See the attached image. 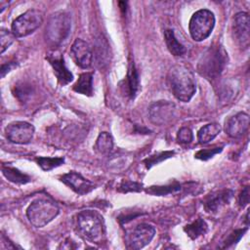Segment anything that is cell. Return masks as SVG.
<instances>
[{"instance_id":"obj_1","label":"cell","mask_w":250,"mask_h":250,"mask_svg":"<svg viewBox=\"0 0 250 250\" xmlns=\"http://www.w3.org/2000/svg\"><path fill=\"white\" fill-rule=\"evenodd\" d=\"M167 81L173 95L181 102H189L196 91L193 73L184 65H174L170 68Z\"/></svg>"},{"instance_id":"obj_2","label":"cell","mask_w":250,"mask_h":250,"mask_svg":"<svg viewBox=\"0 0 250 250\" xmlns=\"http://www.w3.org/2000/svg\"><path fill=\"white\" fill-rule=\"evenodd\" d=\"M228 62V54L220 45L209 47L199 58L197 62L198 73L207 80L219 78Z\"/></svg>"},{"instance_id":"obj_3","label":"cell","mask_w":250,"mask_h":250,"mask_svg":"<svg viewBox=\"0 0 250 250\" xmlns=\"http://www.w3.org/2000/svg\"><path fill=\"white\" fill-rule=\"evenodd\" d=\"M76 227L78 232L91 242L102 243L104 239L105 229L104 220L96 211L84 210L78 213Z\"/></svg>"},{"instance_id":"obj_4","label":"cell","mask_w":250,"mask_h":250,"mask_svg":"<svg viewBox=\"0 0 250 250\" xmlns=\"http://www.w3.org/2000/svg\"><path fill=\"white\" fill-rule=\"evenodd\" d=\"M59 211L58 204L52 199L39 198L28 206L26 216L32 226L42 228L53 221L58 216Z\"/></svg>"},{"instance_id":"obj_5","label":"cell","mask_w":250,"mask_h":250,"mask_svg":"<svg viewBox=\"0 0 250 250\" xmlns=\"http://www.w3.org/2000/svg\"><path fill=\"white\" fill-rule=\"evenodd\" d=\"M71 19L65 12H58L50 18L46 26V41L52 47L60 46L68 36Z\"/></svg>"},{"instance_id":"obj_6","label":"cell","mask_w":250,"mask_h":250,"mask_svg":"<svg viewBox=\"0 0 250 250\" xmlns=\"http://www.w3.org/2000/svg\"><path fill=\"white\" fill-rule=\"evenodd\" d=\"M214 26V14L209 10L202 9L198 10L191 16L188 23V30L193 40L202 41L209 37Z\"/></svg>"},{"instance_id":"obj_7","label":"cell","mask_w":250,"mask_h":250,"mask_svg":"<svg viewBox=\"0 0 250 250\" xmlns=\"http://www.w3.org/2000/svg\"><path fill=\"white\" fill-rule=\"evenodd\" d=\"M43 21V14L37 9H30L17 19L12 23V32L16 37H24L35 31Z\"/></svg>"},{"instance_id":"obj_8","label":"cell","mask_w":250,"mask_h":250,"mask_svg":"<svg viewBox=\"0 0 250 250\" xmlns=\"http://www.w3.org/2000/svg\"><path fill=\"white\" fill-rule=\"evenodd\" d=\"M149 119L155 125H166L177 116L176 104L169 101H158L149 106Z\"/></svg>"},{"instance_id":"obj_9","label":"cell","mask_w":250,"mask_h":250,"mask_svg":"<svg viewBox=\"0 0 250 250\" xmlns=\"http://www.w3.org/2000/svg\"><path fill=\"white\" fill-rule=\"evenodd\" d=\"M6 137L9 141L15 144H27L34 135V127L25 121H15L6 127Z\"/></svg>"},{"instance_id":"obj_10","label":"cell","mask_w":250,"mask_h":250,"mask_svg":"<svg viewBox=\"0 0 250 250\" xmlns=\"http://www.w3.org/2000/svg\"><path fill=\"white\" fill-rule=\"evenodd\" d=\"M155 234V229L148 224L138 225L129 235V246L132 249H141L147 245Z\"/></svg>"},{"instance_id":"obj_11","label":"cell","mask_w":250,"mask_h":250,"mask_svg":"<svg viewBox=\"0 0 250 250\" xmlns=\"http://www.w3.org/2000/svg\"><path fill=\"white\" fill-rule=\"evenodd\" d=\"M249 16L245 12L237 13L233 19V32L235 38L242 48H248L250 42Z\"/></svg>"},{"instance_id":"obj_12","label":"cell","mask_w":250,"mask_h":250,"mask_svg":"<svg viewBox=\"0 0 250 250\" xmlns=\"http://www.w3.org/2000/svg\"><path fill=\"white\" fill-rule=\"evenodd\" d=\"M61 181L80 195L86 194L95 188V185L91 181L85 179L81 174L74 171L62 175Z\"/></svg>"},{"instance_id":"obj_13","label":"cell","mask_w":250,"mask_h":250,"mask_svg":"<svg viewBox=\"0 0 250 250\" xmlns=\"http://www.w3.org/2000/svg\"><path fill=\"white\" fill-rule=\"evenodd\" d=\"M54 69V73L61 85H66L73 79L72 73L64 64L63 57L58 51H53L48 54L46 58Z\"/></svg>"},{"instance_id":"obj_14","label":"cell","mask_w":250,"mask_h":250,"mask_svg":"<svg viewBox=\"0 0 250 250\" xmlns=\"http://www.w3.org/2000/svg\"><path fill=\"white\" fill-rule=\"evenodd\" d=\"M249 128V115L245 112H238L226 121V133L231 138L242 137Z\"/></svg>"},{"instance_id":"obj_15","label":"cell","mask_w":250,"mask_h":250,"mask_svg":"<svg viewBox=\"0 0 250 250\" xmlns=\"http://www.w3.org/2000/svg\"><path fill=\"white\" fill-rule=\"evenodd\" d=\"M71 54L75 62L82 68H88L93 62V52L87 42L76 39L71 46Z\"/></svg>"},{"instance_id":"obj_16","label":"cell","mask_w":250,"mask_h":250,"mask_svg":"<svg viewBox=\"0 0 250 250\" xmlns=\"http://www.w3.org/2000/svg\"><path fill=\"white\" fill-rule=\"evenodd\" d=\"M232 194L233 191L230 189H223L213 192L205 198L204 207L208 212H217L222 206L230 201Z\"/></svg>"},{"instance_id":"obj_17","label":"cell","mask_w":250,"mask_h":250,"mask_svg":"<svg viewBox=\"0 0 250 250\" xmlns=\"http://www.w3.org/2000/svg\"><path fill=\"white\" fill-rule=\"evenodd\" d=\"M95 52L93 53V58L95 57L97 64L100 67L106 66L110 62V49L106 39L103 35H99L95 42Z\"/></svg>"},{"instance_id":"obj_18","label":"cell","mask_w":250,"mask_h":250,"mask_svg":"<svg viewBox=\"0 0 250 250\" xmlns=\"http://www.w3.org/2000/svg\"><path fill=\"white\" fill-rule=\"evenodd\" d=\"M124 92L130 99H134L140 89V79L138 71L133 62H130L128 67V72L122 86Z\"/></svg>"},{"instance_id":"obj_19","label":"cell","mask_w":250,"mask_h":250,"mask_svg":"<svg viewBox=\"0 0 250 250\" xmlns=\"http://www.w3.org/2000/svg\"><path fill=\"white\" fill-rule=\"evenodd\" d=\"M73 90L79 94L85 96L93 95V73L85 72L82 73L77 82L73 85Z\"/></svg>"},{"instance_id":"obj_20","label":"cell","mask_w":250,"mask_h":250,"mask_svg":"<svg viewBox=\"0 0 250 250\" xmlns=\"http://www.w3.org/2000/svg\"><path fill=\"white\" fill-rule=\"evenodd\" d=\"M164 39L166 46L172 55L183 56L186 53V48L178 41L173 29H166L164 31Z\"/></svg>"},{"instance_id":"obj_21","label":"cell","mask_w":250,"mask_h":250,"mask_svg":"<svg viewBox=\"0 0 250 250\" xmlns=\"http://www.w3.org/2000/svg\"><path fill=\"white\" fill-rule=\"evenodd\" d=\"M221 132V126L218 123H209L201 127L197 133L200 144H207L214 140Z\"/></svg>"},{"instance_id":"obj_22","label":"cell","mask_w":250,"mask_h":250,"mask_svg":"<svg viewBox=\"0 0 250 250\" xmlns=\"http://www.w3.org/2000/svg\"><path fill=\"white\" fill-rule=\"evenodd\" d=\"M95 150L100 154H108L113 148V139L107 132H102L94 146Z\"/></svg>"},{"instance_id":"obj_23","label":"cell","mask_w":250,"mask_h":250,"mask_svg":"<svg viewBox=\"0 0 250 250\" xmlns=\"http://www.w3.org/2000/svg\"><path fill=\"white\" fill-rule=\"evenodd\" d=\"M184 229L191 239H195L207 231L208 226L204 220L198 218L193 223L187 225Z\"/></svg>"},{"instance_id":"obj_24","label":"cell","mask_w":250,"mask_h":250,"mask_svg":"<svg viewBox=\"0 0 250 250\" xmlns=\"http://www.w3.org/2000/svg\"><path fill=\"white\" fill-rule=\"evenodd\" d=\"M2 173L3 175L12 183L15 184H26L30 181V178L26 175L21 173L20 170L14 168V167H10V166H6L2 168Z\"/></svg>"},{"instance_id":"obj_25","label":"cell","mask_w":250,"mask_h":250,"mask_svg":"<svg viewBox=\"0 0 250 250\" xmlns=\"http://www.w3.org/2000/svg\"><path fill=\"white\" fill-rule=\"evenodd\" d=\"M64 162L63 157H39L37 158L38 165L45 171L52 170L61 166Z\"/></svg>"},{"instance_id":"obj_26","label":"cell","mask_w":250,"mask_h":250,"mask_svg":"<svg viewBox=\"0 0 250 250\" xmlns=\"http://www.w3.org/2000/svg\"><path fill=\"white\" fill-rule=\"evenodd\" d=\"M180 185L177 183H174L173 185L169 186H162V187H150L148 189H146L147 193L153 194V195H164L167 193H171L174 191H177L180 189Z\"/></svg>"},{"instance_id":"obj_27","label":"cell","mask_w":250,"mask_h":250,"mask_svg":"<svg viewBox=\"0 0 250 250\" xmlns=\"http://www.w3.org/2000/svg\"><path fill=\"white\" fill-rule=\"evenodd\" d=\"M15 35L13 34L12 31L6 29V28H1L0 30V48H1V54H3L14 42Z\"/></svg>"},{"instance_id":"obj_28","label":"cell","mask_w":250,"mask_h":250,"mask_svg":"<svg viewBox=\"0 0 250 250\" xmlns=\"http://www.w3.org/2000/svg\"><path fill=\"white\" fill-rule=\"evenodd\" d=\"M247 230L246 229H235L233 230L230 234H229V236L224 240L223 244L220 245V248H228L231 245H233L234 243L238 242L240 240V238L243 236V234L245 233V231Z\"/></svg>"},{"instance_id":"obj_29","label":"cell","mask_w":250,"mask_h":250,"mask_svg":"<svg viewBox=\"0 0 250 250\" xmlns=\"http://www.w3.org/2000/svg\"><path fill=\"white\" fill-rule=\"evenodd\" d=\"M174 154V151H164V152H160L156 155H151L149 157H147L146 159L144 160V163L146 164V168H150L151 166L161 162L162 160L169 158L170 156H172Z\"/></svg>"},{"instance_id":"obj_30","label":"cell","mask_w":250,"mask_h":250,"mask_svg":"<svg viewBox=\"0 0 250 250\" xmlns=\"http://www.w3.org/2000/svg\"><path fill=\"white\" fill-rule=\"evenodd\" d=\"M222 147H214V148H204L195 153V157L201 160H208L209 158L213 157L215 154L222 151Z\"/></svg>"},{"instance_id":"obj_31","label":"cell","mask_w":250,"mask_h":250,"mask_svg":"<svg viewBox=\"0 0 250 250\" xmlns=\"http://www.w3.org/2000/svg\"><path fill=\"white\" fill-rule=\"evenodd\" d=\"M192 138H193V135H192V132L189 128L188 127H183L179 130L178 132V135H177V139L180 143L182 144H188L192 141Z\"/></svg>"},{"instance_id":"obj_32","label":"cell","mask_w":250,"mask_h":250,"mask_svg":"<svg viewBox=\"0 0 250 250\" xmlns=\"http://www.w3.org/2000/svg\"><path fill=\"white\" fill-rule=\"evenodd\" d=\"M142 185L136 182H130V181H124L119 186V191L122 192H128V191H140L142 189Z\"/></svg>"},{"instance_id":"obj_33","label":"cell","mask_w":250,"mask_h":250,"mask_svg":"<svg viewBox=\"0 0 250 250\" xmlns=\"http://www.w3.org/2000/svg\"><path fill=\"white\" fill-rule=\"evenodd\" d=\"M238 201H239V205L241 207H244L245 205H247L249 203V187L248 186L244 187V188L240 192Z\"/></svg>"},{"instance_id":"obj_34","label":"cell","mask_w":250,"mask_h":250,"mask_svg":"<svg viewBox=\"0 0 250 250\" xmlns=\"http://www.w3.org/2000/svg\"><path fill=\"white\" fill-rule=\"evenodd\" d=\"M16 66H17V63H15V62H11L3 64L1 67V77H4L7 72L11 71V69Z\"/></svg>"},{"instance_id":"obj_35","label":"cell","mask_w":250,"mask_h":250,"mask_svg":"<svg viewBox=\"0 0 250 250\" xmlns=\"http://www.w3.org/2000/svg\"><path fill=\"white\" fill-rule=\"evenodd\" d=\"M0 7H1V12H3V10L5 9V6H8L9 3L8 2H4V1H0Z\"/></svg>"},{"instance_id":"obj_36","label":"cell","mask_w":250,"mask_h":250,"mask_svg":"<svg viewBox=\"0 0 250 250\" xmlns=\"http://www.w3.org/2000/svg\"><path fill=\"white\" fill-rule=\"evenodd\" d=\"M245 223H246V226H248V211H247L246 216H245Z\"/></svg>"}]
</instances>
